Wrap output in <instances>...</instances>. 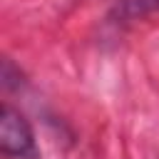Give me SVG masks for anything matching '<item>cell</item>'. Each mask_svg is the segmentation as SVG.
Instances as JSON below:
<instances>
[{
	"label": "cell",
	"mask_w": 159,
	"mask_h": 159,
	"mask_svg": "<svg viewBox=\"0 0 159 159\" xmlns=\"http://www.w3.org/2000/svg\"><path fill=\"white\" fill-rule=\"evenodd\" d=\"M0 152L5 157H17V159H32L37 154L30 122L10 104H2V114H0Z\"/></svg>",
	"instance_id": "obj_1"
},
{
	"label": "cell",
	"mask_w": 159,
	"mask_h": 159,
	"mask_svg": "<svg viewBox=\"0 0 159 159\" xmlns=\"http://www.w3.org/2000/svg\"><path fill=\"white\" fill-rule=\"evenodd\" d=\"M154 12H159V0H119V5H117V15L124 20L144 17V15H154Z\"/></svg>",
	"instance_id": "obj_2"
}]
</instances>
